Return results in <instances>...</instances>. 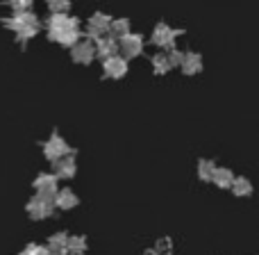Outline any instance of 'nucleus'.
<instances>
[{
    "instance_id": "nucleus-3",
    "label": "nucleus",
    "mask_w": 259,
    "mask_h": 255,
    "mask_svg": "<svg viewBox=\"0 0 259 255\" xmlns=\"http://www.w3.org/2000/svg\"><path fill=\"white\" fill-rule=\"evenodd\" d=\"M55 201L53 198H44V196H39V194H34V196L27 201V205H25V212H27V216H30L32 221H44V219H48V216H53L55 214Z\"/></svg>"
},
{
    "instance_id": "nucleus-17",
    "label": "nucleus",
    "mask_w": 259,
    "mask_h": 255,
    "mask_svg": "<svg viewBox=\"0 0 259 255\" xmlns=\"http://www.w3.org/2000/svg\"><path fill=\"white\" fill-rule=\"evenodd\" d=\"M232 194L234 196H239V198H243V196H250L252 192H255V187H252V183L248 178H243V175H234V180H232Z\"/></svg>"
},
{
    "instance_id": "nucleus-21",
    "label": "nucleus",
    "mask_w": 259,
    "mask_h": 255,
    "mask_svg": "<svg viewBox=\"0 0 259 255\" xmlns=\"http://www.w3.org/2000/svg\"><path fill=\"white\" fill-rule=\"evenodd\" d=\"M170 253H173V242L168 237H161L155 242V248L148 251L146 255H170Z\"/></svg>"
},
{
    "instance_id": "nucleus-14",
    "label": "nucleus",
    "mask_w": 259,
    "mask_h": 255,
    "mask_svg": "<svg viewBox=\"0 0 259 255\" xmlns=\"http://www.w3.org/2000/svg\"><path fill=\"white\" fill-rule=\"evenodd\" d=\"M68 237H71L68 233H55L48 237L46 246L53 255H68Z\"/></svg>"
},
{
    "instance_id": "nucleus-16",
    "label": "nucleus",
    "mask_w": 259,
    "mask_h": 255,
    "mask_svg": "<svg viewBox=\"0 0 259 255\" xmlns=\"http://www.w3.org/2000/svg\"><path fill=\"white\" fill-rule=\"evenodd\" d=\"M232 180H234V173L230 169H225V166H216L214 175H211V183L221 189H230L232 187Z\"/></svg>"
},
{
    "instance_id": "nucleus-9",
    "label": "nucleus",
    "mask_w": 259,
    "mask_h": 255,
    "mask_svg": "<svg viewBox=\"0 0 259 255\" xmlns=\"http://www.w3.org/2000/svg\"><path fill=\"white\" fill-rule=\"evenodd\" d=\"M118 50L123 53V57H125V59L137 57V55L143 53V39L139 34L127 32L125 37H121V39H118Z\"/></svg>"
},
{
    "instance_id": "nucleus-11",
    "label": "nucleus",
    "mask_w": 259,
    "mask_h": 255,
    "mask_svg": "<svg viewBox=\"0 0 259 255\" xmlns=\"http://www.w3.org/2000/svg\"><path fill=\"white\" fill-rule=\"evenodd\" d=\"M180 34V30H170L168 25L159 23L152 32V44L159 46V48H173V39Z\"/></svg>"
},
{
    "instance_id": "nucleus-25",
    "label": "nucleus",
    "mask_w": 259,
    "mask_h": 255,
    "mask_svg": "<svg viewBox=\"0 0 259 255\" xmlns=\"http://www.w3.org/2000/svg\"><path fill=\"white\" fill-rule=\"evenodd\" d=\"M14 12H25V9H32V0H5Z\"/></svg>"
},
{
    "instance_id": "nucleus-15",
    "label": "nucleus",
    "mask_w": 259,
    "mask_h": 255,
    "mask_svg": "<svg viewBox=\"0 0 259 255\" xmlns=\"http://www.w3.org/2000/svg\"><path fill=\"white\" fill-rule=\"evenodd\" d=\"M180 66H182V71L187 76H196V73L202 71V57L198 53H184Z\"/></svg>"
},
{
    "instance_id": "nucleus-1",
    "label": "nucleus",
    "mask_w": 259,
    "mask_h": 255,
    "mask_svg": "<svg viewBox=\"0 0 259 255\" xmlns=\"http://www.w3.org/2000/svg\"><path fill=\"white\" fill-rule=\"evenodd\" d=\"M46 27H48V39L57 41L59 46L71 48L73 44L80 41V21L75 16H68V12L50 14V18L46 21Z\"/></svg>"
},
{
    "instance_id": "nucleus-4",
    "label": "nucleus",
    "mask_w": 259,
    "mask_h": 255,
    "mask_svg": "<svg viewBox=\"0 0 259 255\" xmlns=\"http://www.w3.org/2000/svg\"><path fill=\"white\" fill-rule=\"evenodd\" d=\"M41 148H44V157L50 162V164H53V162H57L59 157H64V155L77 153V151H73V148L62 139V134H57V132L50 134V137L41 143Z\"/></svg>"
},
{
    "instance_id": "nucleus-22",
    "label": "nucleus",
    "mask_w": 259,
    "mask_h": 255,
    "mask_svg": "<svg viewBox=\"0 0 259 255\" xmlns=\"http://www.w3.org/2000/svg\"><path fill=\"white\" fill-rule=\"evenodd\" d=\"M109 32H112V37L121 39V37H125L130 32V21L127 18H116V21H112V25H109Z\"/></svg>"
},
{
    "instance_id": "nucleus-7",
    "label": "nucleus",
    "mask_w": 259,
    "mask_h": 255,
    "mask_svg": "<svg viewBox=\"0 0 259 255\" xmlns=\"http://www.w3.org/2000/svg\"><path fill=\"white\" fill-rule=\"evenodd\" d=\"M109 25H112V18H109L107 14H103V12L94 14V16L89 18V23H87V37L96 41L98 37L107 34V32H109Z\"/></svg>"
},
{
    "instance_id": "nucleus-23",
    "label": "nucleus",
    "mask_w": 259,
    "mask_h": 255,
    "mask_svg": "<svg viewBox=\"0 0 259 255\" xmlns=\"http://www.w3.org/2000/svg\"><path fill=\"white\" fill-rule=\"evenodd\" d=\"M48 9L50 14H59V12L66 14L71 9V0H48Z\"/></svg>"
},
{
    "instance_id": "nucleus-13",
    "label": "nucleus",
    "mask_w": 259,
    "mask_h": 255,
    "mask_svg": "<svg viewBox=\"0 0 259 255\" xmlns=\"http://www.w3.org/2000/svg\"><path fill=\"white\" fill-rule=\"evenodd\" d=\"M116 53H118L116 37L103 34V37H98V39H96V55H98L100 59H107V57H112V55H116Z\"/></svg>"
},
{
    "instance_id": "nucleus-18",
    "label": "nucleus",
    "mask_w": 259,
    "mask_h": 255,
    "mask_svg": "<svg viewBox=\"0 0 259 255\" xmlns=\"http://www.w3.org/2000/svg\"><path fill=\"white\" fill-rule=\"evenodd\" d=\"M87 248H89V242H87L84 235H71L68 237V255H84Z\"/></svg>"
},
{
    "instance_id": "nucleus-8",
    "label": "nucleus",
    "mask_w": 259,
    "mask_h": 255,
    "mask_svg": "<svg viewBox=\"0 0 259 255\" xmlns=\"http://www.w3.org/2000/svg\"><path fill=\"white\" fill-rule=\"evenodd\" d=\"M75 155H77V153H71V155H64V157H59L57 162H53L55 175H57L59 180H71V178H75V173H77Z\"/></svg>"
},
{
    "instance_id": "nucleus-12",
    "label": "nucleus",
    "mask_w": 259,
    "mask_h": 255,
    "mask_svg": "<svg viewBox=\"0 0 259 255\" xmlns=\"http://www.w3.org/2000/svg\"><path fill=\"white\" fill-rule=\"evenodd\" d=\"M77 205H80V198H77V194L73 189L68 187L57 189V194H55V207L57 210H73Z\"/></svg>"
},
{
    "instance_id": "nucleus-10",
    "label": "nucleus",
    "mask_w": 259,
    "mask_h": 255,
    "mask_svg": "<svg viewBox=\"0 0 259 255\" xmlns=\"http://www.w3.org/2000/svg\"><path fill=\"white\" fill-rule=\"evenodd\" d=\"M103 71H105V76L112 78V80H121L127 73V59L118 57V55H112V57L103 59Z\"/></svg>"
},
{
    "instance_id": "nucleus-6",
    "label": "nucleus",
    "mask_w": 259,
    "mask_h": 255,
    "mask_svg": "<svg viewBox=\"0 0 259 255\" xmlns=\"http://www.w3.org/2000/svg\"><path fill=\"white\" fill-rule=\"evenodd\" d=\"M71 57L75 64H91L96 57V44L94 39L87 37V41H77L71 46Z\"/></svg>"
},
{
    "instance_id": "nucleus-24",
    "label": "nucleus",
    "mask_w": 259,
    "mask_h": 255,
    "mask_svg": "<svg viewBox=\"0 0 259 255\" xmlns=\"http://www.w3.org/2000/svg\"><path fill=\"white\" fill-rule=\"evenodd\" d=\"M18 255H53L48 251V246H41V244H27Z\"/></svg>"
},
{
    "instance_id": "nucleus-20",
    "label": "nucleus",
    "mask_w": 259,
    "mask_h": 255,
    "mask_svg": "<svg viewBox=\"0 0 259 255\" xmlns=\"http://www.w3.org/2000/svg\"><path fill=\"white\" fill-rule=\"evenodd\" d=\"M170 62H168V55L166 53H159V55H155L152 57V71L157 73V76H164V73H168L170 71Z\"/></svg>"
},
{
    "instance_id": "nucleus-5",
    "label": "nucleus",
    "mask_w": 259,
    "mask_h": 255,
    "mask_svg": "<svg viewBox=\"0 0 259 255\" xmlns=\"http://www.w3.org/2000/svg\"><path fill=\"white\" fill-rule=\"evenodd\" d=\"M32 187H34V194L55 201V194L59 189V178L55 173H39L34 178V183H32Z\"/></svg>"
},
{
    "instance_id": "nucleus-19",
    "label": "nucleus",
    "mask_w": 259,
    "mask_h": 255,
    "mask_svg": "<svg viewBox=\"0 0 259 255\" xmlns=\"http://www.w3.org/2000/svg\"><path fill=\"white\" fill-rule=\"evenodd\" d=\"M214 171H216V162L214 160H205V157H202V160L198 162V178H200L202 183H211Z\"/></svg>"
},
{
    "instance_id": "nucleus-2",
    "label": "nucleus",
    "mask_w": 259,
    "mask_h": 255,
    "mask_svg": "<svg viewBox=\"0 0 259 255\" xmlns=\"http://www.w3.org/2000/svg\"><path fill=\"white\" fill-rule=\"evenodd\" d=\"M3 25L7 30L16 32L18 44H27L32 37H36V32L41 30V23L36 18V14L32 9H25V12H14L12 16L3 18Z\"/></svg>"
}]
</instances>
